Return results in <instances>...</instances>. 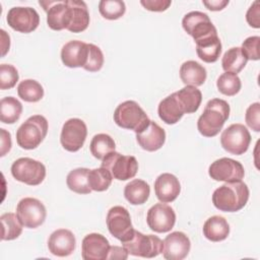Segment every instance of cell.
Returning <instances> with one entry per match:
<instances>
[{"label":"cell","mask_w":260,"mask_h":260,"mask_svg":"<svg viewBox=\"0 0 260 260\" xmlns=\"http://www.w3.org/2000/svg\"><path fill=\"white\" fill-rule=\"evenodd\" d=\"M249 188L242 181L225 182L212 194V203L220 211L236 212L248 202Z\"/></svg>","instance_id":"6da1fadb"},{"label":"cell","mask_w":260,"mask_h":260,"mask_svg":"<svg viewBox=\"0 0 260 260\" xmlns=\"http://www.w3.org/2000/svg\"><path fill=\"white\" fill-rule=\"evenodd\" d=\"M230 116V105L221 99L207 102L202 115L197 121L199 133L205 137H214L222 129Z\"/></svg>","instance_id":"7a4b0ae2"},{"label":"cell","mask_w":260,"mask_h":260,"mask_svg":"<svg viewBox=\"0 0 260 260\" xmlns=\"http://www.w3.org/2000/svg\"><path fill=\"white\" fill-rule=\"evenodd\" d=\"M47 119L42 115H34L23 122L16 131V142L24 149H35L48 133Z\"/></svg>","instance_id":"3957f363"},{"label":"cell","mask_w":260,"mask_h":260,"mask_svg":"<svg viewBox=\"0 0 260 260\" xmlns=\"http://www.w3.org/2000/svg\"><path fill=\"white\" fill-rule=\"evenodd\" d=\"M113 118L119 127L133 130L135 133L141 132L150 122L146 113L135 101L121 103L116 108Z\"/></svg>","instance_id":"277c9868"},{"label":"cell","mask_w":260,"mask_h":260,"mask_svg":"<svg viewBox=\"0 0 260 260\" xmlns=\"http://www.w3.org/2000/svg\"><path fill=\"white\" fill-rule=\"evenodd\" d=\"M122 245L128 254L143 258L156 257L164 249V241L157 236L143 235L135 230L128 240L122 242Z\"/></svg>","instance_id":"5b68a950"},{"label":"cell","mask_w":260,"mask_h":260,"mask_svg":"<svg viewBox=\"0 0 260 260\" xmlns=\"http://www.w3.org/2000/svg\"><path fill=\"white\" fill-rule=\"evenodd\" d=\"M106 168L114 179L126 181L135 177L138 171V161L133 155H123L112 151L102 159V166Z\"/></svg>","instance_id":"8992f818"},{"label":"cell","mask_w":260,"mask_h":260,"mask_svg":"<svg viewBox=\"0 0 260 260\" xmlns=\"http://www.w3.org/2000/svg\"><path fill=\"white\" fill-rule=\"evenodd\" d=\"M11 175L16 181L29 186L40 185L46 177V167L30 157H20L11 166Z\"/></svg>","instance_id":"52a82bcc"},{"label":"cell","mask_w":260,"mask_h":260,"mask_svg":"<svg viewBox=\"0 0 260 260\" xmlns=\"http://www.w3.org/2000/svg\"><path fill=\"white\" fill-rule=\"evenodd\" d=\"M250 142L251 135L249 130L240 123L230 125L220 135V144L222 148L235 155L245 153L249 148Z\"/></svg>","instance_id":"ba28073f"},{"label":"cell","mask_w":260,"mask_h":260,"mask_svg":"<svg viewBox=\"0 0 260 260\" xmlns=\"http://www.w3.org/2000/svg\"><path fill=\"white\" fill-rule=\"evenodd\" d=\"M16 215L23 226L37 229L44 223L47 211L45 205L39 199L25 197L17 203Z\"/></svg>","instance_id":"9c48e42d"},{"label":"cell","mask_w":260,"mask_h":260,"mask_svg":"<svg viewBox=\"0 0 260 260\" xmlns=\"http://www.w3.org/2000/svg\"><path fill=\"white\" fill-rule=\"evenodd\" d=\"M182 26L193 38L195 43L210 36L217 35V30L209 16L201 11H191L185 14L182 19Z\"/></svg>","instance_id":"30bf717a"},{"label":"cell","mask_w":260,"mask_h":260,"mask_svg":"<svg viewBox=\"0 0 260 260\" xmlns=\"http://www.w3.org/2000/svg\"><path fill=\"white\" fill-rule=\"evenodd\" d=\"M86 135L87 128L84 121L78 118H71L62 126L60 142L64 149L75 152L83 146Z\"/></svg>","instance_id":"8fae6325"},{"label":"cell","mask_w":260,"mask_h":260,"mask_svg":"<svg viewBox=\"0 0 260 260\" xmlns=\"http://www.w3.org/2000/svg\"><path fill=\"white\" fill-rule=\"evenodd\" d=\"M106 221L110 234L121 242L128 240L134 232L131 216L128 210L123 206L117 205L110 208Z\"/></svg>","instance_id":"7c38bea8"},{"label":"cell","mask_w":260,"mask_h":260,"mask_svg":"<svg viewBox=\"0 0 260 260\" xmlns=\"http://www.w3.org/2000/svg\"><path fill=\"white\" fill-rule=\"evenodd\" d=\"M6 21L12 29L28 34L39 26L40 15L35 8L16 6L8 10Z\"/></svg>","instance_id":"4fadbf2b"},{"label":"cell","mask_w":260,"mask_h":260,"mask_svg":"<svg viewBox=\"0 0 260 260\" xmlns=\"http://www.w3.org/2000/svg\"><path fill=\"white\" fill-rule=\"evenodd\" d=\"M208 174L214 181L237 182L242 181L245 170L240 161L230 157H221L209 166Z\"/></svg>","instance_id":"5bb4252c"},{"label":"cell","mask_w":260,"mask_h":260,"mask_svg":"<svg viewBox=\"0 0 260 260\" xmlns=\"http://www.w3.org/2000/svg\"><path fill=\"white\" fill-rule=\"evenodd\" d=\"M146 222L155 233H168L175 225L176 213L170 205L162 202L156 203L148 209Z\"/></svg>","instance_id":"9a60e30c"},{"label":"cell","mask_w":260,"mask_h":260,"mask_svg":"<svg viewBox=\"0 0 260 260\" xmlns=\"http://www.w3.org/2000/svg\"><path fill=\"white\" fill-rule=\"evenodd\" d=\"M47 12V23L54 30L68 28L70 23V8L67 1H40Z\"/></svg>","instance_id":"2e32d148"},{"label":"cell","mask_w":260,"mask_h":260,"mask_svg":"<svg viewBox=\"0 0 260 260\" xmlns=\"http://www.w3.org/2000/svg\"><path fill=\"white\" fill-rule=\"evenodd\" d=\"M110 244L107 238L98 233L86 235L81 244V257L84 260H105L108 258Z\"/></svg>","instance_id":"e0dca14e"},{"label":"cell","mask_w":260,"mask_h":260,"mask_svg":"<svg viewBox=\"0 0 260 260\" xmlns=\"http://www.w3.org/2000/svg\"><path fill=\"white\" fill-rule=\"evenodd\" d=\"M189 238L182 232H173L164 240L162 255L168 260H182L190 252Z\"/></svg>","instance_id":"ac0fdd59"},{"label":"cell","mask_w":260,"mask_h":260,"mask_svg":"<svg viewBox=\"0 0 260 260\" xmlns=\"http://www.w3.org/2000/svg\"><path fill=\"white\" fill-rule=\"evenodd\" d=\"M76 246V240L73 233L66 229L54 231L48 240L49 251L58 257H66L73 253Z\"/></svg>","instance_id":"d6986e66"},{"label":"cell","mask_w":260,"mask_h":260,"mask_svg":"<svg viewBox=\"0 0 260 260\" xmlns=\"http://www.w3.org/2000/svg\"><path fill=\"white\" fill-rule=\"evenodd\" d=\"M88 54V44L81 41H69L61 50L62 63L69 68H77L85 65Z\"/></svg>","instance_id":"ffe728a7"},{"label":"cell","mask_w":260,"mask_h":260,"mask_svg":"<svg viewBox=\"0 0 260 260\" xmlns=\"http://www.w3.org/2000/svg\"><path fill=\"white\" fill-rule=\"evenodd\" d=\"M136 140L139 146L146 151L158 150L166 141L165 130L154 121L149 124L139 133H136Z\"/></svg>","instance_id":"44dd1931"},{"label":"cell","mask_w":260,"mask_h":260,"mask_svg":"<svg viewBox=\"0 0 260 260\" xmlns=\"http://www.w3.org/2000/svg\"><path fill=\"white\" fill-rule=\"evenodd\" d=\"M181 192V184L176 176L170 173L159 175L154 181V193L162 203L173 202Z\"/></svg>","instance_id":"7402d4cb"},{"label":"cell","mask_w":260,"mask_h":260,"mask_svg":"<svg viewBox=\"0 0 260 260\" xmlns=\"http://www.w3.org/2000/svg\"><path fill=\"white\" fill-rule=\"evenodd\" d=\"M157 113L158 117L162 122L168 125H173L181 120V118L185 114V111L180 104L176 92H173L165 98L162 101H160V103L158 104Z\"/></svg>","instance_id":"603a6c76"},{"label":"cell","mask_w":260,"mask_h":260,"mask_svg":"<svg viewBox=\"0 0 260 260\" xmlns=\"http://www.w3.org/2000/svg\"><path fill=\"white\" fill-rule=\"evenodd\" d=\"M70 8V23L68 30L71 32H81L89 24V13L87 5L81 0H66Z\"/></svg>","instance_id":"cb8c5ba5"},{"label":"cell","mask_w":260,"mask_h":260,"mask_svg":"<svg viewBox=\"0 0 260 260\" xmlns=\"http://www.w3.org/2000/svg\"><path fill=\"white\" fill-rule=\"evenodd\" d=\"M206 77V69L196 61H186L180 67V78L186 85L200 86L205 82Z\"/></svg>","instance_id":"d4e9b609"},{"label":"cell","mask_w":260,"mask_h":260,"mask_svg":"<svg viewBox=\"0 0 260 260\" xmlns=\"http://www.w3.org/2000/svg\"><path fill=\"white\" fill-rule=\"evenodd\" d=\"M230 225L226 219L220 215H213L206 219L203 224V235L211 242H220L228 238Z\"/></svg>","instance_id":"484cf974"},{"label":"cell","mask_w":260,"mask_h":260,"mask_svg":"<svg viewBox=\"0 0 260 260\" xmlns=\"http://www.w3.org/2000/svg\"><path fill=\"white\" fill-rule=\"evenodd\" d=\"M196 44L198 57L206 63H214L218 60L221 53V43L217 35L202 39Z\"/></svg>","instance_id":"4316f807"},{"label":"cell","mask_w":260,"mask_h":260,"mask_svg":"<svg viewBox=\"0 0 260 260\" xmlns=\"http://www.w3.org/2000/svg\"><path fill=\"white\" fill-rule=\"evenodd\" d=\"M150 194L149 185L140 179L130 181L124 188V196L132 205H141L145 203Z\"/></svg>","instance_id":"83f0119b"},{"label":"cell","mask_w":260,"mask_h":260,"mask_svg":"<svg viewBox=\"0 0 260 260\" xmlns=\"http://www.w3.org/2000/svg\"><path fill=\"white\" fill-rule=\"evenodd\" d=\"M176 95L182 105L185 114L195 113L202 101V93L196 87L192 85H186L180 90L176 91Z\"/></svg>","instance_id":"f1b7e54d"},{"label":"cell","mask_w":260,"mask_h":260,"mask_svg":"<svg viewBox=\"0 0 260 260\" xmlns=\"http://www.w3.org/2000/svg\"><path fill=\"white\" fill-rule=\"evenodd\" d=\"M89 169L77 168L69 172L66 178L67 187L78 194H89L91 189L88 185Z\"/></svg>","instance_id":"f546056e"},{"label":"cell","mask_w":260,"mask_h":260,"mask_svg":"<svg viewBox=\"0 0 260 260\" xmlns=\"http://www.w3.org/2000/svg\"><path fill=\"white\" fill-rule=\"evenodd\" d=\"M248 59L243 54L240 47L229 49L222 56L221 66L225 72L238 74L246 66Z\"/></svg>","instance_id":"4dcf8cb0"},{"label":"cell","mask_w":260,"mask_h":260,"mask_svg":"<svg viewBox=\"0 0 260 260\" xmlns=\"http://www.w3.org/2000/svg\"><path fill=\"white\" fill-rule=\"evenodd\" d=\"M22 113L21 103L14 96L3 98L0 102V119L2 123H15Z\"/></svg>","instance_id":"1f68e13d"},{"label":"cell","mask_w":260,"mask_h":260,"mask_svg":"<svg viewBox=\"0 0 260 260\" xmlns=\"http://www.w3.org/2000/svg\"><path fill=\"white\" fill-rule=\"evenodd\" d=\"M1 221V239L3 241H10L18 238L22 233L23 224L20 222L18 216L12 212L4 213L0 216Z\"/></svg>","instance_id":"d6a6232c"},{"label":"cell","mask_w":260,"mask_h":260,"mask_svg":"<svg viewBox=\"0 0 260 260\" xmlns=\"http://www.w3.org/2000/svg\"><path fill=\"white\" fill-rule=\"evenodd\" d=\"M116 143L114 139L105 133H99L95 134L89 144V149L91 154L98 158L103 159L106 155H108L110 152L115 151Z\"/></svg>","instance_id":"836d02e7"},{"label":"cell","mask_w":260,"mask_h":260,"mask_svg":"<svg viewBox=\"0 0 260 260\" xmlns=\"http://www.w3.org/2000/svg\"><path fill=\"white\" fill-rule=\"evenodd\" d=\"M17 93L24 102L36 103L44 96V88L35 79H24L18 84Z\"/></svg>","instance_id":"e575fe53"},{"label":"cell","mask_w":260,"mask_h":260,"mask_svg":"<svg viewBox=\"0 0 260 260\" xmlns=\"http://www.w3.org/2000/svg\"><path fill=\"white\" fill-rule=\"evenodd\" d=\"M113 176L106 168H98L89 170L88 172V185L91 190L96 192L106 191L112 184Z\"/></svg>","instance_id":"d590c367"},{"label":"cell","mask_w":260,"mask_h":260,"mask_svg":"<svg viewBox=\"0 0 260 260\" xmlns=\"http://www.w3.org/2000/svg\"><path fill=\"white\" fill-rule=\"evenodd\" d=\"M216 86L219 92H221L224 95L233 96L237 94L242 86L241 79L237 74L225 72L219 75L216 81Z\"/></svg>","instance_id":"8d00e7d4"},{"label":"cell","mask_w":260,"mask_h":260,"mask_svg":"<svg viewBox=\"0 0 260 260\" xmlns=\"http://www.w3.org/2000/svg\"><path fill=\"white\" fill-rule=\"evenodd\" d=\"M99 11L106 19L116 20L125 14L126 5L121 0H102L99 3Z\"/></svg>","instance_id":"74e56055"},{"label":"cell","mask_w":260,"mask_h":260,"mask_svg":"<svg viewBox=\"0 0 260 260\" xmlns=\"http://www.w3.org/2000/svg\"><path fill=\"white\" fill-rule=\"evenodd\" d=\"M103 65H104V54L102 50L93 44H88L87 60L85 65L83 66V69L89 72H96L102 69Z\"/></svg>","instance_id":"f35d334b"},{"label":"cell","mask_w":260,"mask_h":260,"mask_svg":"<svg viewBox=\"0 0 260 260\" xmlns=\"http://www.w3.org/2000/svg\"><path fill=\"white\" fill-rule=\"evenodd\" d=\"M18 71L17 69L10 64H1L0 65V88L1 89H10L14 87L18 81Z\"/></svg>","instance_id":"ab89813d"},{"label":"cell","mask_w":260,"mask_h":260,"mask_svg":"<svg viewBox=\"0 0 260 260\" xmlns=\"http://www.w3.org/2000/svg\"><path fill=\"white\" fill-rule=\"evenodd\" d=\"M259 44L260 38L258 36L249 37L243 42L241 50L248 60H259Z\"/></svg>","instance_id":"60d3db41"},{"label":"cell","mask_w":260,"mask_h":260,"mask_svg":"<svg viewBox=\"0 0 260 260\" xmlns=\"http://www.w3.org/2000/svg\"><path fill=\"white\" fill-rule=\"evenodd\" d=\"M245 120L247 125L255 132L260 131V104L254 103L250 105L246 111Z\"/></svg>","instance_id":"b9f144b4"},{"label":"cell","mask_w":260,"mask_h":260,"mask_svg":"<svg viewBox=\"0 0 260 260\" xmlns=\"http://www.w3.org/2000/svg\"><path fill=\"white\" fill-rule=\"evenodd\" d=\"M246 20L250 26L255 28L260 27V7L258 0L254 1L253 4L249 7L246 13Z\"/></svg>","instance_id":"7bdbcfd3"},{"label":"cell","mask_w":260,"mask_h":260,"mask_svg":"<svg viewBox=\"0 0 260 260\" xmlns=\"http://www.w3.org/2000/svg\"><path fill=\"white\" fill-rule=\"evenodd\" d=\"M140 4L149 11L161 12L169 8L172 4L171 0H141Z\"/></svg>","instance_id":"ee69618b"},{"label":"cell","mask_w":260,"mask_h":260,"mask_svg":"<svg viewBox=\"0 0 260 260\" xmlns=\"http://www.w3.org/2000/svg\"><path fill=\"white\" fill-rule=\"evenodd\" d=\"M1 152L0 155L4 156L11 148V135L5 129L1 128Z\"/></svg>","instance_id":"f6af8a7d"},{"label":"cell","mask_w":260,"mask_h":260,"mask_svg":"<svg viewBox=\"0 0 260 260\" xmlns=\"http://www.w3.org/2000/svg\"><path fill=\"white\" fill-rule=\"evenodd\" d=\"M128 258V253L123 247L119 246H112L110 247L108 258L107 259H121L125 260Z\"/></svg>","instance_id":"bcb514c9"},{"label":"cell","mask_w":260,"mask_h":260,"mask_svg":"<svg viewBox=\"0 0 260 260\" xmlns=\"http://www.w3.org/2000/svg\"><path fill=\"white\" fill-rule=\"evenodd\" d=\"M202 2H203V5H205L206 8L211 11H219L229 4V0H210V1H202Z\"/></svg>","instance_id":"7dc6e473"},{"label":"cell","mask_w":260,"mask_h":260,"mask_svg":"<svg viewBox=\"0 0 260 260\" xmlns=\"http://www.w3.org/2000/svg\"><path fill=\"white\" fill-rule=\"evenodd\" d=\"M0 32H1V38H2V56H4L7 53V51H9L10 38L4 29H1Z\"/></svg>","instance_id":"c3c4849f"}]
</instances>
